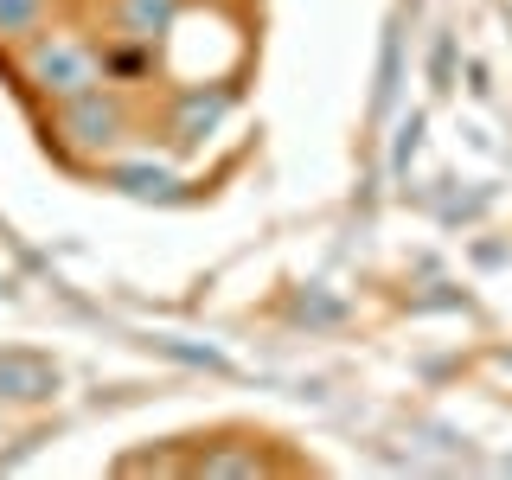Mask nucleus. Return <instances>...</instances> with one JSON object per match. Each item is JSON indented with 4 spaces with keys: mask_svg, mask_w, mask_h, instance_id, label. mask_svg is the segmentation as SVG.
Segmentation results:
<instances>
[{
    "mask_svg": "<svg viewBox=\"0 0 512 480\" xmlns=\"http://www.w3.org/2000/svg\"><path fill=\"white\" fill-rule=\"evenodd\" d=\"M205 474H263V455H205Z\"/></svg>",
    "mask_w": 512,
    "mask_h": 480,
    "instance_id": "0eeeda50",
    "label": "nucleus"
},
{
    "mask_svg": "<svg viewBox=\"0 0 512 480\" xmlns=\"http://www.w3.org/2000/svg\"><path fill=\"white\" fill-rule=\"evenodd\" d=\"M116 180H122L128 192H160V186H173V180H167V173H148V167H122V173H116Z\"/></svg>",
    "mask_w": 512,
    "mask_h": 480,
    "instance_id": "6e6552de",
    "label": "nucleus"
},
{
    "mask_svg": "<svg viewBox=\"0 0 512 480\" xmlns=\"http://www.w3.org/2000/svg\"><path fill=\"white\" fill-rule=\"evenodd\" d=\"M173 20H180V0H116V26H122V39H135V45L167 39Z\"/></svg>",
    "mask_w": 512,
    "mask_h": 480,
    "instance_id": "39448f33",
    "label": "nucleus"
},
{
    "mask_svg": "<svg viewBox=\"0 0 512 480\" xmlns=\"http://www.w3.org/2000/svg\"><path fill=\"white\" fill-rule=\"evenodd\" d=\"M52 391H58L52 359H39V352H0V404H39Z\"/></svg>",
    "mask_w": 512,
    "mask_h": 480,
    "instance_id": "7ed1b4c3",
    "label": "nucleus"
},
{
    "mask_svg": "<svg viewBox=\"0 0 512 480\" xmlns=\"http://www.w3.org/2000/svg\"><path fill=\"white\" fill-rule=\"evenodd\" d=\"M224 109H231V90H224V84H212V90H186L180 109H173V141H180V148L205 141V135L218 128Z\"/></svg>",
    "mask_w": 512,
    "mask_h": 480,
    "instance_id": "20e7f679",
    "label": "nucleus"
},
{
    "mask_svg": "<svg viewBox=\"0 0 512 480\" xmlns=\"http://www.w3.org/2000/svg\"><path fill=\"white\" fill-rule=\"evenodd\" d=\"M26 77L52 96V103H71V96L103 84V58H96L84 39H71V32H45L26 58Z\"/></svg>",
    "mask_w": 512,
    "mask_h": 480,
    "instance_id": "f257e3e1",
    "label": "nucleus"
},
{
    "mask_svg": "<svg viewBox=\"0 0 512 480\" xmlns=\"http://www.w3.org/2000/svg\"><path fill=\"white\" fill-rule=\"evenodd\" d=\"M39 7H45V0H0V39L32 32V26H39Z\"/></svg>",
    "mask_w": 512,
    "mask_h": 480,
    "instance_id": "423d86ee",
    "label": "nucleus"
},
{
    "mask_svg": "<svg viewBox=\"0 0 512 480\" xmlns=\"http://www.w3.org/2000/svg\"><path fill=\"white\" fill-rule=\"evenodd\" d=\"M122 128H128V116H122V103H116L103 84L84 90V96H71V103H58V135L71 141V148H84V154L116 148Z\"/></svg>",
    "mask_w": 512,
    "mask_h": 480,
    "instance_id": "f03ea898",
    "label": "nucleus"
}]
</instances>
